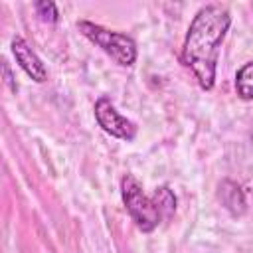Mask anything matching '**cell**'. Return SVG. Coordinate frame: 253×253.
Instances as JSON below:
<instances>
[{
  "instance_id": "obj_1",
  "label": "cell",
  "mask_w": 253,
  "mask_h": 253,
  "mask_svg": "<svg viewBox=\"0 0 253 253\" xmlns=\"http://www.w3.org/2000/svg\"><path fill=\"white\" fill-rule=\"evenodd\" d=\"M229 24L231 16L225 6L208 4L198 10L188 28L182 47V63L194 73L198 85L206 91H210L215 83L219 45L229 30Z\"/></svg>"
},
{
  "instance_id": "obj_2",
  "label": "cell",
  "mask_w": 253,
  "mask_h": 253,
  "mask_svg": "<svg viewBox=\"0 0 253 253\" xmlns=\"http://www.w3.org/2000/svg\"><path fill=\"white\" fill-rule=\"evenodd\" d=\"M121 192H123V202L136 223V227L144 233L156 229L162 221L170 219L176 211V196L168 186L158 188L152 196H146L138 180L130 174H126L121 182Z\"/></svg>"
},
{
  "instance_id": "obj_3",
  "label": "cell",
  "mask_w": 253,
  "mask_h": 253,
  "mask_svg": "<svg viewBox=\"0 0 253 253\" xmlns=\"http://www.w3.org/2000/svg\"><path fill=\"white\" fill-rule=\"evenodd\" d=\"M77 28L81 30V34L85 38H89L95 45H99L105 53H109L119 65L128 67L136 61V43L130 36L107 30V28L93 24V22H87V20H81L77 24Z\"/></svg>"
},
{
  "instance_id": "obj_4",
  "label": "cell",
  "mask_w": 253,
  "mask_h": 253,
  "mask_svg": "<svg viewBox=\"0 0 253 253\" xmlns=\"http://www.w3.org/2000/svg\"><path fill=\"white\" fill-rule=\"evenodd\" d=\"M95 119H97L99 126L105 132H109L111 136H117V138H123V140H132L136 136L134 123L128 121L126 117H123L107 97L97 99V103H95Z\"/></svg>"
},
{
  "instance_id": "obj_5",
  "label": "cell",
  "mask_w": 253,
  "mask_h": 253,
  "mask_svg": "<svg viewBox=\"0 0 253 253\" xmlns=\"http://www.w3.org/2000/svg\"><path fill=\"white\" fill-rule=\"evenodd\" d=\"M12 53L16 57V61L20 63V67L38 83H43L47 79V69L42 63V59L36 55V51L28 45V42L20 36H16L12 40Z\"/></svg>"
},
{
  "instance_id": "obj_6",
  "label": "cell",
  "mask_w": 253,
  "mask_h": 253,
  "mask_svg": "<svg viewBox=\"0 0 253 253\" xmlns=\"http://www.w3.org/2000/svg\"><path fill=\"white\" fill-rule=\"evenodd\" d=\"M235 89H237V95L245 101L253 99V61L245 63L237 75H235Z\"/></svg>"
},
{
  "instance_id": "obj_7",
  "label": "cell",
  "mask_w": 253,
  "mask_h": 253,
  "mask_svg": "<svg viewBox=\"0 0 253 253\" xmlns=\"http://www.w3.org/2000/svg\"><path fill=\"white\" fill-rule=\"evenodd\" d=\"M36 10L43 22H57V18H59V12L53 2H36Z\"/></svg>"
},
{
  "instance_id": "obj_8",
  "label": "cell",
  "mask_w": 253,
  "mask_h": 253,
  "mask_svg": "<svg viewBox=\"0 0 253 253\" xmlns=\"http://www.w3.org/2000/svg\"><path fill=\"white\" fill-rule=\"evenodd\" d=\"M4 73H6V83L10 85V89H12V91H16V89H18V85H16V83H14V79H12V73H10V65H8L6 61H4Z\"/></svg>"
}]
</instances>
